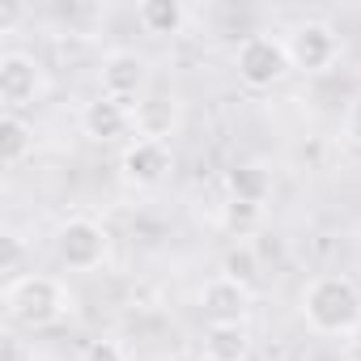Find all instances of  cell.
Instances as JSON below:
<instances>
[{"instance_id": "cell-6", "label": "cell", "mask_w": 361, "mask_h": 361, "mask_svg": "<svg viewBox=\"0 0 361 361\" xmlns=\"http://www.w3.org/2000/svg\"><path fill=\"white\" fill-rule=\"evenodd\" d=\"M47 90V77H43V64L26 51H5L0 56V102L5 111H22V106H35V98Z\"/></svg>"}, {"instance_id": "cell-7", "label": "cell", "mask_w": 361, "mask_h": 361, "mask_svg": "<svg viewBox=\"0 0 361 361\" xmlns=\"http://www.w3.org/2000/svg\"><path fill=\"white\" fill-rule=\"evenodd\" d=\"M170 174V145L166 140H128L123 153H119V178L128 188L145 192V188H157L161 178Z\"/></svg>"}, {"instance_id": "cell-1", "label": "cell", "mask_w": 361, "mask_h": 361, "mask_svg": "<svg viewBox=\"0 0 361 361\" xmlns=\"http://www.w3.org/2000/svg\"><path fill=\"white\" fill-rule=\"evenodd\" d=\"M302 319L319 336H348L361 327V289L340 272H323L302 289Z\"/></svg>"}, {"instance_id": "cell-20", "label": "cell", "mask_w": 361, "mask_h": 361, "mask_svg": "<svg viewBox=\"0 0 361 361\" xmlns=\"http://www.w3.org/2000/svg\"><path fill=\"white\" fill-rule=\"evenodd\" d=\"M22 18H26V9L18 5V0H0V35H13Z\"/></svg>"}, {"instance_id": "cell-9", "label": "cell", "mask_w": 361, "mask_h": 361, "mask_svg": "<svg viewBox=\"0 0 361 361\" xmlns=\"http://www.w3.org/2000/svg\"><path fill=\"white\" fill-rule=\"evenodd\" d=\"M200 310L209 314V323H247L251 314V289L230 281V276H213L200 289Z\"/></svg>"}, {"instance_id": "cell-21", "label": "cell", "mask_w": 361, "mask_h": 361, "mask_svg": "<svg viewBox=\"0 0 361 361\" xmlns=\"http://www.w3.org/2000/svg\"><path fill=\"white\" fill-rule=\"evenodd\" d=\"M0 243H5V259H0V268H5V272H18V264H22V243H18V234H5Z\"/></svg>"}, {"instance_id": "cell-5", "label": "cell", "mask_w": 361, "mask_h": 361, "mask_svg": "<svg viewBox=\"0 0 361 361\" xmlns=\"http://www.w3.org/2000/svg\"><path fill=\"white\" fill-rule=\"evenodd\" d=\"M234 68L238 81L247 90H272L285 73H289V56H285V39L272 35H247L234 51Z\"/></svg>"}, {"instance_id": "cell-8", "label": "cell", "mask_w": 361, "mask_h": 361, "mask_svg": "<svg viewBox=\"0 0 361 361\" xmlns=\"http://www.w3.org/2000/svg\"><path fill=\"white\" fill-rule=\"evenodd\" d=\"M98 85L106 98L136 106V98H145V90H149V60L136 51H111L98 68Z\"/></svg>"}, {"instance_id": "cell-13", "label": "cell", "mask_w": 361, "mask_h": 361, "mask_svg": "<svg viewBox=\"0 0 361 361\" xmlns=\"http://www.w3.org/2000/svg\"><path fill=\"white\" fill-rule=\"evenodd\" d=\"M30 149H35V128L22 115L5 111V115H0V166H5V170L22 166L30 157Z\"/></svg>"}, {"instance_id": "cell-10", "label": "cell", "mask_w": 361, "mask_h": 361, "mask_svg": "<svg viewBox=\"0 0 361 361\" xmlns=\"http://www.w3.org/2000/svg\"><path fill=\"white\" fill-rule=\"evenodd\" d=\"M136 128V119H132V106L128 102H115V98H106V94H98V98H90L85 106H81V132L90 136V140H119V136H128Z\"/></svg>"}, {"instance_id": "cell-2", "label": "cell", "mask_w": 361, "mask_h": 361, "mask_svg": "<svg viewBox=\"0 0 361 361\" xmlns=\"http://www.w3.org/2000/svg\"><path fill=\"white\" fill-rule=\"evenodd\" d=\"M5 310L13 323L22 327H51L60 323L68 310H73V293L64 281L56 276H43V272H26V276H13L5 285Z\"/></svg>"}, {"instance_id": "cell-12", "label": "cell", "mask_w": 361, "mask_h": 361, "mask_svg": "<svg viewBox=\"0 0 361 361\" xmlns=\"http://www.w3.org/2000/svg\"><path fill=\"white\" fill-rule=\"evenodd\" d=\"M230 200H247V204H264L272 196V170L264 161H243L226 174Z\"/></svg>"}, {"instance_id": "cell-18", "label": "cell", "mask_w": 361, "mask_h": 361, "mask_svg": "<svg viewBox=\"0 0 361 361\" xmlns=\"http://www.w3.org/2000/svg\"><path fill=\"white\" fill-rule=\"evenodd\" d=\"M81 361H128V348H123L115 336H102V340H94V344L85 348Z\"/></svg>"}, {"instance_id": "cell-3", "label": "cell", "mask_w": 361, "mask_h": 361, "mask_svg": "<svg viewBox=\"0 0 361 361\" xmlns=\"http://www.w3.org/2000/svg\"><path fill=\"white\" fill-rule=\"evenodd\" d=\"M111 251V234L94 217H68L56 230V259L73 272H94Z\"/></svg>"}, {"instance_id": "cell-16", "label": "cell", "mask_w": 361, "mask_h": 361, "mask_svg": "<svg viewBox=\"0 0 361 361\" xmlns=\"http://www.w3.org/2000/svg\"><path fill=\"white\" fill-rule=\"evenodd\" d=\"M221 276H230V281L255 289V281H259V255H255V247H251V243L230 247L226 259H221Z\"/></svg>"}, {"instance_id": "cell-4", "label": "cell", "mask_w": 361, "mask_h": 361, "mask_svg": "<svg viewBox=\"0 0 361 361\" xmlns=\"http://www.w3.org/2000/svg\"><path fill=\"white\" fill-rule=\"evenodd\" d=\"M285 56H289V68H298V73H306V77L327 73V68L336 64V56H340L336 26H331V22H319V18L298 22V26L289 30V39H285Z\"/></svg>"}, {"instance_id": "cell-17", "label": "cell", "mask_w": 361, "mask_h": 361, "mask_svg": "<svg viewBox=\"0 0 361 361\" xmlns=\"http://www.w3.org/2000/svg\"><path fill=\"white\" fill-rule=\"evenodd\" d=\"M259 221H264V204L226 200V209H221V226H226V234H234V238H247Z\"/></svg>"}, {"instance_id": "cell-22", "label": "cell", "mask_w": 361, "mask_h": 361, "mask_svg": "<svg viewBox=\"0 0 361 361\" xmlns=\"http://www.w3.org/2000/svg\"><path fill=\"white\" fill-rule=\"evenodd\" d=\"M0 361H35V353H30L22 340H5V353H0Z\"/></svg>"}, {"instance_id": "cell-14", "label": "cell", "mask_w": 361, "mask_h": 361, "mask_svg": "<svg viewBox=\"0 0 361 361\" xmlns=\"http://www.w3.org/2000/svg\"><path fill=\"white\" fill-rule=\"evenodd\" d=\"M136 22L145 35H183L188 26V9L178 0H145L136 9Z\"/></svg>"}, {"instance_id": "cell-19", "label": "cell", "mask_w": 361, "mask_h": 361, "mask_svg": "<svg viewBox=\"0 0 361 361\" xmlns=\"http://www.w3.org/2000/svg\"><path fill=\"white\" fill-rule=\"evenodd\" d=\"M344 140L353 149H361V98H353L348 111H344Z\"/></svg>"}, {"instance_id": "cell-11", "label": "cell", "mask_w": 361, "mask_h": 361, "mask_svg": "<svg viewBox=\"0 0 361 361\" xmlns=\"http://www.w3.org/2000/svg\"><path fill=\"white\" fill-rule=\"evenodd\" d=\"M200 357L204 361H247L251 357V331H247V323H209Z\"/></svg>"}, {"instance_id": "cell-15", "label": "cell", "mask_w": 361, "mask_h": 361, "mask_svg": "<svg viewBox=\"0 0 361 361\" xmlns=\"http://www.w3.org/2000/svg\"><path fill=\"white\" fill-rule=\"evenodd\" d=\"M132 119H136V136L145 140H166L178 111H174V98H149V102H136L132 106Z\"/></svg>"}]
</instances>
